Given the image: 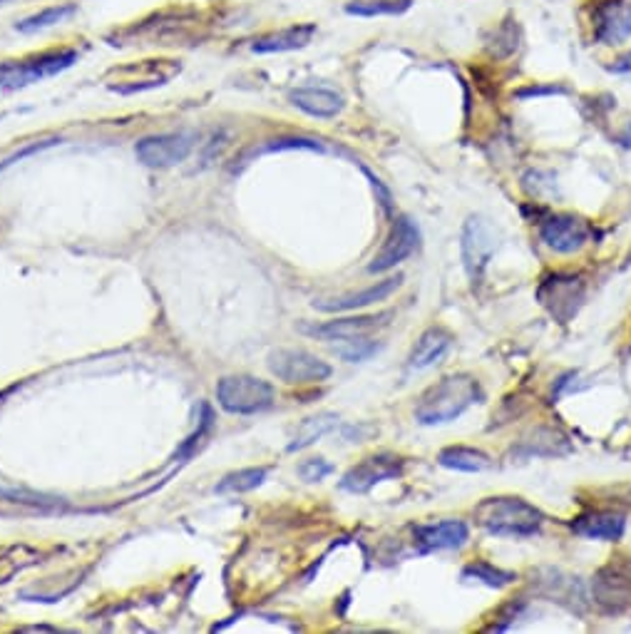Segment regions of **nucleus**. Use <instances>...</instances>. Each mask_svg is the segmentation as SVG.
Returning <instances> with one entry per match:
<instances>
[{
	"instance_id": "27",
	"label": "nucleus",
	"mask_w": 631,
	"mask_h": 634,
	"mask_svg": "<svg viewBox=\"0 0 631 634\" xmlns=\"http://www.w3.org/2000/svg\"><path fill=\"white\" fill-rule=\"evenodd\" d=\"M266 480V468H244L237 473H229L217 485V493H249V490L259 488Z\"/></svg>"
},
{
	"instance_id": "17",
	"label": "nucleus",
	"mask_w": 631,
	"mask_h": 634,
	"mask_svg": "<svg viewBox=\"0 0 631 634\" xmlns=\"http://www.w3.org/2000/svg\"><path fill=\"white\" fill-rule=\"evenodd\" d=\"M316 35V25L306 23V25H291V28L279 30V33H269L264 38L254 40V53H289V50H301L314 40Z\"/></svg>"
},
{
	"instance_id": "15",
	"label": "nucleus",
	"mask_w": 631,
	"mask_h": 634,
	"mask_svg": "<svg viewBox=\"0 0 631 634\" xmlns=\"http://www.w3.org/2000/svg\"><path fill=\"white\" fill-rule=\"evenodd\" d=\"M572 530L582 535V538L617 543V540H622L624 530H627V520H624L622 513H614V510H594V513L579 515L572 523Z\"/></svg>"
},
{
	"instance_id": "29",
	"label": "nucleus",
	"mask_w": 631,
	"mask_h": 634,
	"mask_svg": "<svg viewBox=\"0 0 631 634\" xmlns=\"http://www.w3.org/2000/svg\"><path fill=\"white\" fill-rule=\"evenodd\" d=\"M333 473V465L326 458H309L299 465V478L306 483H318Z\"/></svg>"
},
{
	"instance_id": "2",
	"label": "nucleus",
	"mask_w": 631,
	"mask_h": 634,
	"mask_svg": "<svg viewBox=\"0 0 631 634\" xmlns=\"http://www.w3.org/2000/svg\"><path fill=\"white\" fill-rule=\"evenodd\" d=\"M475 523L497 538H530L545 523V515L515 495L485 498L475 508Z\"/></svg>"
},
{
	"instance_id": "30",
	"label": "nucleus",
	"mask_w": 631,
	"mask_h": 634,
	"mask_svg": "<svg viewBox=\"0 0 631 634\" xmlns=\"http://www.w3.org/2000/svg\"><path fill=\"white\" fill-rule=\"evenodd\" d=\"M0 3H8V0H0Z\"/></svg>"
},
{
	"instance_id": "16",
	"label": "nucleus",
	"mask_w": 631,
	"mask_h": 634,
	"mask_svg": "<svg viewBox=\"0 0 631 634\" xmlns=\"http://www.w3.org/2000/svg\"><path fill=\"white\" fill-rule=\"evenodd\" d=\"M450 346H453V334L443 326H433V329L423 331L420 339L415 341L413 351H410V368H430L440 363L448 356Z\"/></svg>"
},
{
	"instance_id": "23",
	"label": "nucleus",
	"mask_w": 631,
	"mask_h": 634,
	"mask_svg": "<svg viewBox=\"0 0 631 634\" xmlns=\"http://www.w3.org/2000/svg\"><path fill=\"white\" fill-rule=\"evenodd\" d=\"M463 577L465 580L482 582V585H487V587H495V590H502V587L512 585V582L517 580V575L500 570V567L490 565V562H485V560L470 562V565L463 570Z\"/></svg>"
},
{
	"instance_id": "28",
	"label": "nucleus",
	"mask_w": 631,
	"mask_h": 634,
	"mask_svg": "<svg viewBox=\"0 0 631 634\" xmlns=\"http://www.w3.org/2000/svg\"><path fill=\"white\" fill-rule=\"evenodd\" d=\"M0 498L10 500V503L33 505V508H48V505L60 503L58 498H50V495L33 493V490H10V488H0Z\"/></svg>"
},
{
	"instance_id": "5",
	"label": "nucleus",
	"mask_w": 631,
	"mask_h": 634,
	"mask_svg": "<svg viewBox=\"0 0 631 634\" xmlns=\"http://www.w3.org/2000/svg\"><path fill=\"white\" fill-rule=\"evenodd\" d=\"M537 299L559 324H567L584 301V281L572 274H552L540 284Z\"/></svg>"
},
{
	"instance_id": "20",
	"label": "nucleus",
	"mask_w": 631,
	"mask_h": 634,
	"mask_svg": "<svg viewBox=\"0 0 631 634\" xmlns=\"http://www.w3.org/2000/svg\"><path fill=\"white\" fill-rule=\"evenodd\" d=\"M438 463L448 470H460V473H482L492 468V458L480 448L470 446H448L438 453Z\"/></svg>"
},
{
	"instance_id": "8",
	"label": "nucleus",
	"mask_w": 631,
	"mask_h": 634,
	"mask_svg": "<svg viewBox=\"0 0 631 634\" xmlns=\"http://www.w3.org/2000/svg\"><path fill=\"white\" fill-rule=\"evenodd\" d=\"M540 237L552 252L574 254L589 242L592 227L574 214H552L540 224Z\"/></svg>"
},
{
	"instance_id": "7",
	"label": "nucleus",
	"mask_w": 631,
	"mask_h": 634,
	"mask_svg": "<svg viewBox=\"0 0 631 634\" xmlns=\"http://www.w3.org/2000/svg\"><path fill=\"white\" fill-rule=\"evenodd\" d=\"M194 147V135L189 132H167V135H150L135 145L137 160L145 167H174L189 157Z\"/></svg>"
},
{
	"instance_id": "14",
	"label": "nucleus",
	"mask_w": 631,
	"mask_h": 634,
	"mask_svg": "<svg viewBox=\"0 0 631 634\" xmlns=\"http://www.w3.org/2000/svg\"><path fill=\"white\" fill-rule=\"evenodd\" d=\"M386 319H391V311L386 314H376V316H348V319H336V321H326V324H301V331L314 339L323 341H338V339H348V336H361L366 331L378 329V326L386 324Z\"/></svg>"
},
{
	"instance_id": "19",
	"label": "nucleus",
	"mask_w": 631,
	"mask_h": 634,
	"mask_svg": "<svg viewBox=\"0 0 631 634\" xmlns=\"http://www.w3.org/2000/svg\"><path fill=\"white\" fill-rule=\"evenodd\" d=\"M597 38L607 45H619L631 38V5L609 3L597 15Z\"/></svg>"
},
{
	"instance_id": "12",
	"label": "nucleus",
	"mask_w": 631,
	"mask_h": 634,
	"mask_svg": "<svg viewBox=\"0 0 631 634\" xmlns=\"http://www.w3.org/2000/svg\"><path fill=\"white\" fill-rule=\"evenodd\" d=\"M400 284H403V276H400V274L388 276V279L376 281V284L368 286V289H363V291H358V294H356V291H353V294L338 296V299H321V301H314V309H318V311H328V314H333V311L366 309V306L378 304V301H386L388 296L395 294V291L400 289Z\"/></svg>"
},
{
	"instance_id": "3",
	"label": "nucleus",
	"mask_w": 631,
	"mask_h": 634,
	"mask_svg": "<svg viewBox=\"0 0 631 634\" xmlns=\"http://www.w3.org/2000/svg\"><path fill=\"white\" fill-rule=\"evenodd\" d=\"M274 396V386L254 376H227L217 386L219 406L237 416L266 411L274 403Z\"/></svg>"
},
{
	"instance_id": "18",
	"label": "nucleus",
	"mask_w": 631,
	"mask_h": 634,
	"mask_svg": "<svg viewBox=\"0 0 631 634\" xmlns=\"http://www.w3.org/2000/svg\"><path fill=\"white\" fill-rule=\"evenodd\" d=\"M289 100L311 117H336L343 110V97L323 88H296L289 92Z\"/></svg>"
},
{
	"instance_id": "11",
	"label": "nucleus",
	"mask_w": 631,
	"mask_h": 634,
	"mask_svg": "<svg viewBox=\"0 0 631 634\" xmlns=\"http://www.w3.org/2000/svg\"><path fill=\"white\" fill-rule=\"evenodd\" d=\"M420 242V232L415 227L413 219L408 217H398L395 219L393 229H391V237L388 242L383 244V249L378 252V257L373 259V264L368 267V272L373 274H383V272H391V269L398 267L400 262L410 257V254L418 249Z\"/></svg>"
},
{
	"instance_id": "9",
	"label": "nucleus",
	"mask_w": 631,
	"mask_h": 634,
	"mask_svg": "<svg viewBox=\"0 0 631 634\" xmlns=\"http://www.w3.org/2000/svg\"><path fill=\"white\" fill-rule=\"evenodd\" d=\"M403 473V458L391 453H378L371 458H363L361 463L353 465L341 480V488L348 493H368L373 485L383 483V480L398 478Z\"/></svg>"
},
{
	"instance_id": "25",
	"label": "nucleus",
	"mask_w": 631,
	"mask_h": 634,
	"mask_svg": "<svg viewBox=\"0 0 631 634\" xmlns=\"http://www.w3.org/2000/svg\"><path fill=\"white\" fill-rule=\"evenodd\" d=\"M378 349H381V346H378L376 341L361 339V336H348V339H338L336 344L331 346L333 354H336L338 359H343L346 363L368 361L371 356H376Z\"/></svg>"
},
{
	"instance_id": "21",
	"label": "nucleus",
	"mask_w": 631,
	"mask_h": 634,
	"mask_svg": "<svg viewBox=\"0 0 631 634\" xmlns=\"http://www.w3.org/2000/svg\"><path fill=\"white\" fill-rule=\"evenodd\" d=\"M336 426L338 416H333V413H318V416L306 418L299 426V431H296L294 441L289 443V453L304 451V448L314 446L316 441H321V438L326 436V433H331Z\"/></svg>"
},
{
	"instance_id": "26",
	"label": "nucleus",
	"mask_w": 631,
	"mask_h": 634,
	"mask_svg": "<svg viewBox=\"0 0 631 634\" xmlns=\"http://www.w3.org/2000/svg\"><path fill=\"white\" fill-rule=\"evenodd\" d=\"M75 15V5H53V8H45L40 13L30 15V18L20 20L15 28L20 33H35V30H43V28H53V25L63 23V20L73 18Z\"/></svg>"
},
{
	"instance_id": "1",
	"label": "nucleus",
	"mask_w": 631,
	"mask_h": 634,
	"mask_svg": "<svg viewBox=\"0 0 631 634\" xmlns=\"http://www.w3.org/2000/svg\"><path fill=\"white\" fill-rule=\"evenodd\" d=\"M482 398L480 383L470 373H453L440 378L418 398L415 421L420 426H443L463 416L470 406Z\"/></svg>"
},
{
	"instance_id": "6",
	"label": "nucleus",
	"mask_w": 631,
	"mask_h": 634,
	"mask_svg": "<svg viewBox=\"0 0 631 634\" xmlns=\"http://www.w3.org/2000/svg\"><path fill=\"white\" fill-rule=\"evenodd\" d=\"M269 368L286 383H321L331 376V366L304 349L271 351Z\"/></svg>"
},
{
	"instance_id": "10",
	"label": "nucleus",
	"mask_w": 631,
	"mask_h": 634,
	"mask_svg": "<svg viewBox=\"0 0 631 634\" xmlns=\"http://www.w3.org/2000/svg\"><path fill=\"white\" fill-rule=\"evenodd\" d=\"M492 254H495V232L485 219L470 217L463 229V262L473 284L480 281Z\"/></svg>"
},
{
	"instance_id": "13",
	"label": "nucleus",
	"mask_w": 631,
	"mask_h": 634,
	"mask_svg": "<svg viewBox=\"0 0 631 634\" xmlns=\"http://www.w3.org/2000/svg\"><path fill=\"white\" fill-rule=\"evenodd\" d=\"M413 535L423 552L453 550V547H463L468 543L470 528L463 520H440V523L415 525Z\"/></svg>"
},
{
	"instance_id": "24",
	"label": "nucleus",
	"mask_w": 631,
	"mask_h": 634,
	"mask_svg": "<svg viewBox=\"0 0 631 634\" xmlns=\"http://www.w3.org/2000/svg\"><path fill=\"white\" fill-rule=\"evenodd\" d=\"M413 0H353L346 5L348 15L376 18V15H400L410 8Z\"/></svg>"
},
{
	"instance_id": "22",
	"label": "nucleus",
	"mask_w": 631,
	"mask_h": 634,
	"mask_svg": "<svg viewBox=\"0 0 631 634\" xmlns=\"http://www.w3.org/2000/svg\"><path fill=\"white\" fill-rule=\"evenodd\" d=\"M522 451L525 455H564L569 453V443L562 433L552 431V428H537L532 431L530 438L522 441Z\"/></svg>"
},
{
	"instance_id": "4",
	"label": "nucleus",
	"mask_w": 631,
	"mask_h": 634,
	"mask_svg": "<svg viewBox=\"0 0 631 634\" xmlns=\"http://www.w3.org/2000/svg\"><path fill=\"white\" fill-rule=\"evenodd\" d=\"M75 60H78L75 50H60V53L20 60V63H0V90H15L25 88L30 83H38V80L68 70Z\"/></svg>"
}]
</instances>
